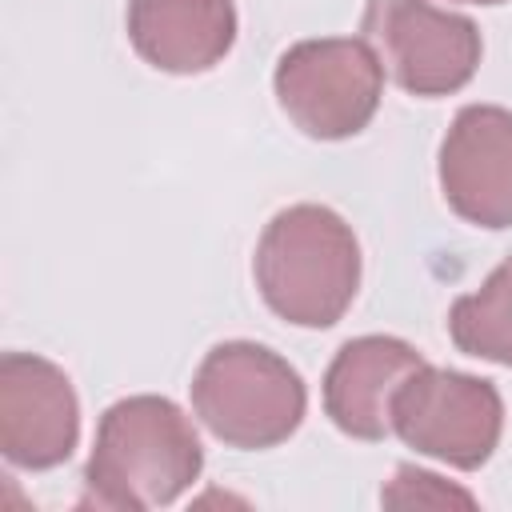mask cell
I'll list each match as a JSON object with an SVG mask.
<instances>
[{
  "label": "cell",
  "instance_id": "obj_9",
  "mask_svg": "<svg viewBox=\"0 0 512 512\" xmlns=\"http://www.w3.org/2000/svg\"><path fill=\"white\" fill-rule=\"evenodd\" d=\"M420 364L416 344L400 336H356L340 344L324 372V416L352 440H384L392 432V396Z\"/></svg>",
  "mask_w": 512,
  "mask_h": 512
},
{
  "label": "cell",
  "instance_id": "obj_7",
  "mask_svg": "<svg viewBox=\"0 0 512 512\" xmlns=\"http://www.w3.org/2000/svg\"><path fill=\"white\" fill-rule=\"evenodd\" d=\"M80 444V400L68 372L36 352L0 356V452L8 464L48 472Z\"/></svg>",
  "mask_w": 512,
  "mask_h": 512
},
{
  "label": "cell",
  "instance_id": "obj_13",
  "mask_svg": "<svg viewBox=\"0 0 512 512\" xmlns=\"http://www.w3.org/2000/svg\"><path fill=\"white\" fill-rule=\"evenodd\" d=\"M460 4H504V0H460Z\"/></svg>",
  "mask_w": 512,
  "mask_h": 512
},
{
  "label": "cell",
  "instance_id": "obj_2",
  "mask_svg": "<svg viewBox=\"0 0 512 512\" xmlns=\"http://www.w3.org/2000/svg\"><path fill=\"white\" fill-rule=\"evenodd\" d=\"M252 276L280 320L296 328H332L360 288V240L340 212L292 204L264 224Z\"/></svg>",
  "mask_w": 512,
  "mask_h": 512
},
{
  "label": "cell",
  "instance_id": "obj_4",
  "mask_svg": "<svg viewBox=\"0 0 512 512\" xmlns=\"http://www.w3.org/2000/svg\"><path fill=\"white\" fill-rule=\"evenodd\" d=\"M284 116L312 140L364 132L384 96V64L364 36H320L292 44L272 72Z\"/></svg>",
  "mask_w": 512,
  "mask_h": 512
},
{
  "label": "cell",
  "instance_id": "obj_6",
  "mask_svg": "<svg viewBox=\"0 0 512 512\" xmlns=\"http://www.w3.org/2000/svg\"><path fill=\"white\" fill-rule=\"evenodd\" d=\"M364 40L384 72L412 96H452L480 68V28L432 0H368L360 16Z\"/></svg>",
  "mask_w": 512,
  "mask_h": 512
},
{
  "label": "cell",
  "instance_id": "obj_1",
  "mask_svg": "<svg viewBox=\"0 0 512 512\" xmlns=\"http://www.w3.org/2000/svg\"><path fill=\"white\" fill-rule=\"evenodd\" d=\"M204 472V448L180 404L168 396H124L104 408L84 464V504L164 508Z\"/></svg>",
  "mask_w": 512,
  "mask_h": 512
},
{
  "label": "cell",
  "instance_id": "obj_5",
  "mask_svg": "<svg viewBox=\"0 0 512 512\" xmlns=\"http://www.w3.org/2000/svg\"><path fill=\"white\" fill-rule=\"evenodd\" d=\"M392 432L432 460L476 472L500 444L504 400L492 380L424 360L392 396Z\"/></svg>",
  "mask_w": 512,
  "mask_h": 512
},
{
  "label": "cell",
  "instance_id": "obj_8",
  "mask_svg": "<svg viewBox=\"0 0 512 512\" xmlns=\"http://www.w3.org/2000/svg\"><path fill=\"white\" fill-rule=\"evenodd\" d=\"M440 192L448 208L488 232L512 228V112L468 104L440 140Z\"/></svg>",
  "mask_w": 512,
  "mask_h": 512
},
{
  "label": "cell",
  "instance_id": "obj_11",
  "mask_svg": "<svg viewBox=\"0 0 512 512\" xmlns=\"http://www.w3.org/2000/svg\"><path fill=\"white\" fill-rule=\"evenodd\" d=\"M448 336L464 356L512 368V256L496 264L476 292L452 300Z\"/></svg>",
  "mask_w": 512,
  "mask_h": 512
},
{
  "label": "cell",
  "instance_id": "obj_10",
  "mask_svg": "<svg viewBox=\"0 0 512 512\" xmlns=\"http://www.w3.org/2000/svg\"><path fill=\"white\" fill-rule=\"evenodd\" d=\"M128 40L144 64L172 76L216 68L236 44V0H128Z\"/></svg>",
  "mask_w": 512,
  "mask_h": 512
},
{
  "label": "cell",
  "instance_id": "obj_12",
  "mask_svg": "<svg viewBox=\"0 0 512 512\" xmlns=\"http://www.w3.org/2000/svg\"><path fill=\"white\" fill-rule=\"evenodd\" d=\"M380 500L392 504V508H448V504L472 508V504H476L472 492H464V488L440 480L436 472L412 468V464H400V468H396V476H392V484L380 492Z\"/></svg>",
  "mask_w": 512,
  "mask_h": 512
},
{
  "label": "cell",
  "instance_id": "obj_3",
  "mask_svg": "<svg viewBox=\"0 0 512 512\" xmlns=\"http://www.w3.org/2000/svg\"><path fill=\"white\" fill-rule=\"evenodd\" d=\"M192 412L228 448L260 452L284 444L304 412V376L268 344L224 340L204 352L192 376Z\"/></svg>",
  "mask_w": 512,
  "mask_h": 512
}]
</instances>
